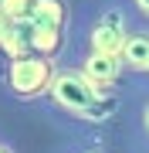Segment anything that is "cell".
I'll use <instances>...</instances> for the list:
<instances>
[{
	"instance_id": "cell-6",
	"label": "cell",
	"mask_w": 149,
	"mask_h": 153,
	"mask_svg": "<svg viewBox=\"0 0 149 153\" xmlns=\"http://www.w3.org/2000/svg\"><path fill=\"white\" fill-rule=\"evenodd\" d=\"M51 153H112V146L95 129H88V133L81 129V133H68L65 140H58Z\"/></svg>"
},
{
	"instance_id": "cell-11",
	"label": "cell",
	"mask_w": 149,
	"mask_h": 153,
	"mask_svg": "<svg viewBox=\"0 0 149 153\" xmlns=\"http://www.w3.org/2000/svg\"><path fill=\"white\" fill-rule=\"evenodd\" d=\"M132 153H149V146L146 143H132Z\"/></svg>"
},
{
	"instance_id": "cell-8",
	"label": "cell",
	"mask_w": 149,
	"mask_h": 153,
	"mask_svg": "<svg viewBox=\"0 0 149 153\" xmlns=\"http://www.w3.org/2000/svg\"><path fill=\"white\" fill-rule=\"evenodd\" d=\"M27 17H31L34 24L65 27V24H68V4H65V0H31Z\"/></svg>"
},
{
	"instance_id": "cell-12",
	"label": "cell",
	"mask_w": 149,
	"mask_h": 153,
	"mask_svg": "<svg viewBox=\"0 0 149 153\" xmlns=\"http://www.w3.org/2000/svg\"><path fill=\"white\" fill-rule=\"evenodd\" d=\"M139 82H142V85H149V65H146V71H142V75H139Z\"/></svg>"
},
{
	"instance_id": "cell-9",
	"label": "cell",
	"mask_w": 149,
	"mask_h": 153,
	"mask_svg": "<svg viewBox=\"0 0 149 153\" xmlns=\"http://www.w3.org/2000/svg\"><path fill=\"white\" fill-rule=\"evenodd\" d=\"M129 4V10H132L139 21H149V0H126Z\"/></svg>"
},
{
	"instance_id": "cell-2",
	"label": "cell",
	"mask_w": 149,
	"mask_h": 153,
	"mask_svg": "<svg viewBox=\"0 0 149 153\" xmlns=\"http://www.w3.org/2000/svg\"><path fill=\"white\" fill-rule=\"evenodd\" d=\"M132 24H136V14L129 10L126 0H102V4L85 7L78 14L75 27L68 31V41L109 51V55H119L126 34L132 31Z\"/></svg>"
},
{
	"instance_id": "cell-10",
	"label": "cell",
	"mask_w": 149,
	"mask_h": 153,
	"mask_svg": "<svg viewBox=\"0 0 149 153\" xmlns=\"http://www.w3.org/2000/svg\"><path fill=\"white\" fill-rule=\"evenodd\" d=\"M0 153H17L14 140H10V136H4V133H0Z\"/></svg>"
},
{
	"instance_id": "cell-1",
	"label": "cell",
	"mask_w": 149,
	"mask_h": 153,
	"mask_svg": "<svg viewBox=\"0 0 149 153\" xmlns=\"http://www.w3.org/2000/svg\"><path fill=\"white\" fill-rule=\"evenodd\" d=\"M115 92H102L98 85H92L85 78V71L75 65L71 58H58L54 61V75H51L48 95L41 105H48L61 119H75V123H102L105 119V105Z\"/></svg>"
},
{
	"instance_id": "cell-4",
	"label": "cell",
	"mask_w": 149,
	"mask_h": 153,
	"mask_svg": "<svg viewBox=\"0 0 149 153\" xmlns=\"http://www.w3.org/2000/svg\"><path fill=\"white\" fill-rule=\"evenodd\" d=\"M68 58H71L75 65L85 71V78H88L92 85H98L102 92H119L122 82H126V75H129L119 55H109V51H98V48L71 44Z\"/></svg>"
},
{
	"instance_id": "cell-3",
	"label": "cell",
	"mask_w": 149,
	"mask_h": 153,
	"mask_svg": "<svg viewBox=\"0 0 149 153\" xmlns=\"http://www.w3.org/2000/svg\"><path fill=\"white\" fill-rule=\"evenodd\" d=\"M54 61L51 55H41V51H24V55H14L10 65L4 71V92L14 99V102H44L51 75H54Z\"/></svg>"
},
{
	"instance_id": "cell-5",
	"label": "cell",
	"mask_w": 149,
	"mask_h": 153,
	"mask_svg": "<svg viewBox=\"0 0 149 153\" xmlns=\"http://www.w3.org/2000/svg\"><path fill=\"white\" fill-rule=\"evenodd\" d=\"M122 65H126L129 75H142L146 65H149V21H139L132 24V31L126 34V41H122V51H119Z\"/></svg>"
},
{
	"instance_id": "cell-7",
	"label": "cell",
	"mask_w": 149,
	"mask_h": 153,
	"mask_svg": "<svg viewBox=\"0 0 149 153\" xmlns=\"http://www.w3.org/2000/svg\"><path fill=\"white\" fill-rule=\"evenodd\" d=\"M129 126H132V140L149 146V85H139V92L132 95Z\"/></svg>"
}]
</instances>
